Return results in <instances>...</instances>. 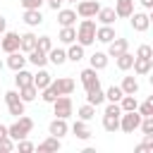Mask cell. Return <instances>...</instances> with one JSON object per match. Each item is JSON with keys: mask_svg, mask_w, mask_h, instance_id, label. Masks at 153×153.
I'll return each instance as SVG.
<instances>
[{"mask_svg": "<svg viewBox=\"0 0 153 153\" xmlns=\"http://www.w3.org/2000/svg\"><path fill=\"white\" fill-rule=\"evenodd\" d=\"M31 129H33V120L26 117V115H19V117L7 127V136H10L12 141H19V139H26V136L31 134Z\"/></svg>", "mask_w": 153, "mask_h": 153, "instance_id": "obj_1", "label": "cell"}, {"mask_svg": "<svg viewBox=\"0 0 153 153\" xmlns=\"http://www.w3.org/2000/svg\"><path fill=\"white\" fill-rule=\"evenodd\" d=\"M76 41H79L84 48L91 45V43H96V22H93L91 17L81 19V24L76 26Z\"/></svg>", "mask_w": 153, "mask_h": 153, "instance_id": "obj_2", "label": "cell"}, {"mask_svg": "<svg viewBox=\"0 0 153 153\" xmlns=\"http://www.w3.org/2000/svg\"><path fill=\"white\" fill-rule=\"evenodd\" d=\"M139 124H141L139 110H129V112H122V115H120V129H122L124 134H134V131L139 129Z\"/></svg>", "mask_w": 153, "mask_h": 153, "instance_id": "obj_3", "label": "cell"}, {"mask_svg": "<svg viewBox=\"0 0 153 153\" xmlns=\"http://www.w3.org/2000/svg\"><path fill=\"white\" fill-rule=\"evenodd\" d=\"M53 110H55V117H62V120H67V117L72 115V110H74V105H72V98H69V96H57V98L53 100Z\"/></svg>", "mask_w": 153, "mask_h": 153, "instance_id": "obj_4", "label": "cell"}, {"mask_svg": "<svg viewBox=\"0 0 153 153\" xmlns=\"http://www.w3.org/2000/svg\"><path fill=\"white\" fill-rule=\"evenodd\" d=\"M98 10H100V2H98V0H81V2H76V14H79L81 19L96 17Z\"/></svg>", "mask_w": 153, "mask_h": 153, "instance_id": "obj_5", "label": "cell"}, {"mask_svg": "<svg viewBox=\"0 0 153 153\" xmlns=\"http://www.w3.org/2000/svg\"><path fill=\"white\" fill-rule=\"evenodd\" d=\"M129 22H131V29L139 31V33L148 31V26H151V17L146 12H131L129 14Z\"/></svg>", "mask_w": 153, "mask_h": 153, "instance_id": "obj_6", "label": "cell"}, {"mask_svg": "<svg viewBox=\"0 0 153 153\" xmlns=\"http://www.w3.org/2000/svg\"><path fill=\"white\" fill-rule=\"evenodd\" d=\"M0 50H5V53H14V50H19V33H14V31H5V33L0 36Z\"/></svg>", "mask_w": 153, "mask_h": 153, "instance_id": "obj_7", "label": "cell"}, {"mask_svg": "<svg viewBox=\"0 0 153 153\" xmlns=\"http://www.w3.org/2000/svg\"><path fill=\"white\" fill-rule=\"evenodd\" d=\"M129 50V41L127 38H112L110 43H108V57H117V55H122V53H127Z\"/></svg>", "mask_w": 153, "mask_h": 153, "instance_id": "obj_8", "label": "cell"}, {"mask_svg": "<svg viewBox=\"0 0 153 153\" xmlns=\"http://www.w3.org/2000/svg\"><path fill=\"white\" fill-rule=\"evenodd\" d=\"M79 76H81V86H84V91L100 86V79H98V74H96V69H93V67H86Z\"/></svg>", "mask_w": 153, "mask_h": 153, "instance_id": "obj_9", "label": "cell"}, {"mask_svg": "<svg viewBox=\"0 0 153 153\" xmlns=\"http://www.w3.org/2000/svg\"><path fill=\"white\" fill-rule=\"evenodd\" d=\"M50 84L55 86V91H57L60 96H69V93L74 91V79H69V76H57V79H53Z\"/></svg>", "mask_w": 153, "mask_h": 153, "instance_id": "obj_10", "label": "cell"}, {"mask_svg": "<svg viewBox=\"0 0 153 153\" xmlns=\"http://www.w3.org/2000/svg\"><path fill=\"white\" fill-rule=\"evenodd\" d=\"M48 131L53 134V136H57V139H62L67 131H69V124H67V120H62V117H55L50 124H48Z\"/></svg>", "mask_w": 153, "mask_h": 153, "instance_id": "obj_11", "label": "cell"}, {"mask_svg": "<svg viewBox=\"0 0 153 153\" xmlns=\"http://www.w3.org/2000/svg\"><path fill=\"white\" fill-rule=\"evenodd\" d=\"M115 14L120 19H129V14L134 12V0H115Z\"/></svg>", "mask_w": 153, "mask_h": 153, "instance_id": "obj_12", "label": "cell"}, {"mask_svg": "<svg viewBox=\"0 0 153 153\" xmlns=\"http://www.w3.org/2000/svg\"><path fill=\"white\" fill-rule=\"evenodd\" d=\"M26 55H29V57H26V62H31V65H36V67H45V65H48V53H43L41 48L29 50Z\"/></svg>", "mask_w": 153, "mask_h": 153, "instance_id": "obj_13", "label": "cell"}, {"mask_svg": "<svg viewBox=\"0 0 153 153\" xmlns=\"http://www.w3.org/2000/svg\"><path fill=\"white\" fill-rule=\"evenodd\" d=\"M131 67H134L136 74L143 76V74H148V72L153 69V57H136V55H134V65H131Z\"/></svg>", "mask_w": 153, "mask_h": 153, "instance_id": "obj_14", "label": "cell"}, {"mask_svg": "<svg viewBox=\"0 0 153 153\" xmlns=\"http://www.w3.org/2000/svg\"><path fill=\"white\" fill-rule=\"evenodd\" d=\"M86 103H91L93 108L103 105V103H105V91H103L100 86H96V88H88V91H86Z\"/></svg>", "mask_w": 153, "mask_h": 153, "instance_id": "obj_15", "label": "cell"}, {"mask_svg": "<svg viewBox=\"0 0 153 153\" xmlns=\"http://www.w3.org/2000/svg\"><path fill=\"white\" fill-rule=\"evenodd\" d=\"M115 38V29L110 26V24H100V26H96V41H100V43H110Z\"/></svg>", "mask_w": 153, "mask_h": 153, "instance_id": "obj_16", "label": "cell"}, {"mask_svg": "<svg viewBox=\"0 0 153 153\" xmlns=\"http://www.w3.org/2000/svg\"><path fill=\"white\" fill-rule=\"evenodd\" d=\"M24 65H26V57H24V53H22V50L7 53V67H10V69H14V72H17V69H22Z\"/></svg>", "mask_w": 153, "mask_h": 153, "instance_id": "obj_17", "label": "cell"}, {"mask_svg": "<svg viewBox=\"0 0 153 153\" xmlns=\"http://www.w3.org/2000/svg\"><path fill=\"white\" fill-rule=\"evenodd\" d=\"M72 134H74L76 139H81V141H88V139H91V129H88V124H86L84 120H76V122L72 124Z\"/></svg>", "mask_w": 153, "mask_h": 153, "instance_id": "obj_18", "label": "cell"}, {"mask_svg": "<svg viewBox=\"0 0 153 153\" xmlns=\"http://www.w3.org/2000/svg\"><path fill=\"white\" fill-rule=\"evenodd\" d=\"M60 146H62V143H60V139L50 134L45 141H41V143L36 146V151H38V153H50V151H60Z\"/></svg>", "mask_w": 153, "mask_h": 153, "instance_id": "obj_19", "label": "cell"}, {"mask_svg": "<svg viewBox=\"0 0 153 153\" xmlns=\"http://www.w3.org/2000/svg\"><path fill=\"white\" fill-rule=\"evenodd\" d=\"M50 81H53V76H50V74H48L43 67H38V74H33V79H31V84H33L38 91H43V88H45Z\"/></svg>", "mask_w": 153, "mask_h": 153, "instance_id": "obj_20", "label": "cell"}, {"mask_svg": "<svg viewBox=\"0 0 153 153\" xmlns=\"http://www.w3.org/2000/svg\"><path fill=\"white\" fill-rule=\"evenodd\" d=\"M76 12L74 10H57V24L60 26H74Z\"/></svg>", "mask_w": 153, "mask_h": 153, "instance_id": "obj_21", "label": "cell"}, {"mask_svg": "<svg viewBox=\"0 0 153 153\" xmlns=\"http://www.w3.org/2000/svg\"><path fill=\"white\" fill-rule=\"evenodd\" d=\"M96 17H98V22L100 24H115V19H117V14H115V10L112 7H100L98 12H96Z\"/></svg>", "mask_w": 153, "mask_h": 153, "instance_id": "obj_22", "label": "cell"}, {"mask_svg": "<svg viewBox=\"0 0 153 153\" xmlns=\"http://www.w3.org/2000/svg\"><path fill=\"white\" fill-rule=\"evenodd\" d=\"M33 48H36V36H33L31 31L22 33V36H19V50H22V53H29V50H33Z\"/></svg>", "mask_w": 153, "mask_h": 153, "instance_id": "obj_23", "label": "cell"}, {"mask_svg": "<svg viewBox=\"0 0 153 153\" xmlns=\"http://www.w3.org/2000/svg\"><path fill=\"white\" fill-rule=\"evenodd\" d=\"M48 62H53V65H65L67 62V50H62V48H50L48 50Z\"/></svg>", "mask_w": 153, "mask_h": 153, "instance_id": "obj_24", "label": "cell"}, {"mask_svg": "<svg viewBox=\"0 0 153 153\" xmlns=\"http://www.w3.org/2000/svg\"><path fill=\"white\" fill-rule=\"evenodd\" d=\"M120 88H122V93L136 96V93H139V81H136V76H124L122 84H120Z\"/></svg>", "mask_w": 153, "mask_h": 153, "instance_id": "obj_25", "label": "cell"}, {"mask_svg": "<svg viewBox=\"0 0 153 153\" xmlns=\"http://www.w3.org/2000/svg\"><path fill=\"white\" fill-rule=\"evenodd\" d=\"M24 22H26V26H38V24H43L41 10H24Z\"/></svg>", "mask_w": 153, "mask_h": 153, "instance_id": "obj_26", "label": "cell"}, {"mask_svg": "<svg viewBox=\"0 0 153 153\" xmlns=\"http://www.w3.org/2000/svg\"><path fill=\"white\" fill-rule=\"evenodd\" d=\"M88 60H91V67H93L96 72H100V69L108 67V53H100V50H98V53H93Z\"/></svg>", "mask_w": 153, "mask_h": 153, "instance_id": "obj_27", "label": "cell"}, {"mask_svg": "<svg viewBox=\"0 0 153 153\" xmlns=\"http://www.w3.org/2000/svg\"><path fill=\"white\" fill-rule=\"evenodd\" d=\"M115 62H117V69L127 72V69H131V65H134V55H131V53L127 50V53L117 55V57H115Z\"/></svg>", "mask_w": 153, "mask_h": 153, "instance_id": "obj_28", "label": "cell"}, {"mask_svg": "<svg viewBox=\"0 0 153 153\" xmlns=\"http://www.w3.org/2000/svg\"><path fill=\"white\" fill-rule=\"evenodd\" d=\"M36 96H38V88H36L33 84H26V86H22V88H19V98H22L24 103L36 100Z\"/></svg>", "mask_w": 153, "mask_h": 153, "instance_id": "obj_29", "label": "cell"}, {"mask_svg": "<svg viewBox=\"0 0 153 153\" xmlns=\"http://www.w3.org/2000/svg\"><path fill=\"white\" fill-rule=\"evenodd\" d=\"M57 38H60L65 45H69V43H74V41H76V29H74V26H62Z\"/></svg>", "mask_w": 153, "mask_h": 153, "instance_id": "obj_30", "label": "cell"}, {"mask_svg": "<svg viewBox=\"0 0 153 153\" xmlns=\"http://www.w3.org/2000/svg\"><path fill=\"white\" fill-rule=\"evenodd\" d=\"M67 60H72V62H79V60H84V45H81V43H69Z\"/></svg>", "mask_w": 153, "mask_h": 153, "instance_id": "obj_31", "label": "cell"}, {"mask_svg": "<svg viewBox=\"0 0 153 153\" xmlns=\"http://www.w3.org/2000/svg\"><path fill=\"white\" fill-rule=\"evenodd\" d=\"M31 79H33V74H31V72H26L24 67L14 72V84H17L19 88H22V86H26V84H31Z\"/></svg>", "mask_w": 153, "mask_h": 153, "instance_id": "obj_32", "label": "cell"}, {"mask_svg": "<svg viewBox=\"0 0 153 153\" xmlns=\"http://www.w3.org/2000/svg\"><path fill=\"white\" fill-rule=\"evenodd\" d=\"M136 105H139V100H136V96H129V93H124V96L120 98V108H122V112H129V110H136Z\"/></svg>", "mask_w": 153, "mask_h": 153, "instance_id": "obj_33", "label": "cell"}, {"mask_svg": "<svg viewBox=\"0 0 153 153\" xmlns=\"http://www.w3.org/2000/svg\"><path fill=\"white\" fill-rule=\"evenodd\" d=\"M103 129L110 131V134H115V131L120 129V117H115V115H103Z\"/></svg>", "mask_w": 153, "mask_h": 153, "instance_id": "obj_34", "label": "cell"}, {"mask_svg": "<svg viewBox=\"0 0 153 153\" xmlns=\"http://www.w3.org/2000/svg\"><path fill=\"white\" fill-rule=\"evenodd\" d=\"M76 115H79V120L88 122V120H93V117H96V108H93L91 103H86V105H81V108L76 110Z\"/></svg>", "mask_w": 153, "mask_h": 153, "instance_id": "obj_35", "label": "cell"}, {"mask_svg": "<svg viewBox=\"0 0 153 153\" xmlns=\"http://www.w3.org/2000/svg\"><path fill=\"white\" fill-rule=\"evenodd\" d=\"M24 100L22 98H17V100H12V103H7V112L10 115H14V117H19V115H24Z\"/></svg>", "mask_w": 153, "mask_h": 153, "instance_id": "obj_36", "label": "cell"}, {"mask_svg": "<svg viewBox=\"0 0 153 153\" xmlns=\"http://www.w3.org/2000/svg\"><path fill=\"white\" fill-rule=\"evenodd\" d=\"M124 93H122V88L120 86H110L108 91H105V100H110V103H120V98H122Z\"/></svg>", "mask_w": 153, "mask_h": 153, "instance_id": "obj_37", "label": "cell"}, {"mask_svg": "<svg viewBox=\"0 0 153 153\" xmlns=\"http://www.w3.org/2000/svg\"><path fill=\"white\" fill-rule=\"evenodd\" d=\"M136 110H139V115H141V117H148V115H153V98H148V100L139 103V105H136Z\"/></svg>", "mask_w": 153, "mask_h": 153, "instance_id": "obj_38", "label": "cell"}, {"mask_svg": "<svg viewBox=\"0 0 153 153\" xmlns=\"http://www.w3.org/2000/svg\"><path fill=\"white\" fill-rule=\"evenodd\" d=\"M36 48H41L43 53H48L53 48V38L50 36H36Z\"/></svg>", "mask_w": 153, "mask_h": 153, "instance_id": "obj_39", "label": "cell"}, {"mask_svg": "<svg viewBox=\"0 0 153 153\" xmlns=\"http://www.w3.org/2000/svg\"><path fill=\"white\" fill-rule=\"evenodd\" d=\"M139 129H141V134H153V115H148V117H141V124H139Z\"/></svg>", "mask_w": 153, "mask_h": 153, "instance_id": "obj_40", "label": "cell"}, {"mask_svg": "<svg viewBox=\"0 0 153 153\" xmlns=\"http://www.w3.org/2000/svg\"><path fill=\"white\" fill-rule=\"evenodd\" d=\"M14 148H19V153H31V151H36V146H33L31 141H26V139L14 141Z\"/></svg>", "mask_w": 153, "mask_h": 153, "instance_id": "obj_41", "label": "cell"}, {"mask_svg": "<svg viewBox=\"0 0 153 153\" xmlns=\"http://www.w3.org/2000/svg\"><path fill=\"white\" fill-rule=\"evenodd\" d=\"M10 151H14V141H12L10 136L0 139V153H10Z\"/></svg>", "mask_w": 153, "mask_h": 153, "instance_id": "obj_42", "label": "cell"}, {"mask_svg": "<svg viewBox=\"0 0 153 153\" xmlns=\"http://www.w3.org/2000/svg\"><path fill=\"white\" fill-rule=\"evenodd\" d=\"M136 57H153V48L146 45V43L139 45V48H136Z\"/></svg>", "mask_w": 153, "mask_h": 153, "instance_id": "obj_43", "label": "cell"}, {"mask_svg": "<svg viewBox=\"0 0 153 153\" xmlns=\"http://www.w3.org/2000/svg\"><path fill=\"white\" fill-rule=\"evenodd\" d=\"M43 2H45V0H22V7H24V10H41Z\"/></svg>", "mask_w": 153, "mask_h": 153, "instance_id": "obj_44", "label": "cell"}, {"mask_svg": "<svg viewBox=\"0 0 153 153\" xmlns=\"http://www.w3.org/2000/svg\"><path fill=\"white\" fill-rule=\"evenodd\" d=\"M103 115H115V117H120L122 115V108H120V103H110L108 108H105V112Z\"/></svg>", "mask_w": 153, "mask_h": 153, "instance_id": "obj_45", "label": "cell"}, {"mask_svg": "<svg viewBox=\"0 0 153 153\" xmlns=\"http://www.w3.org/2000/svg\"><path fill=\"white\" fill-rule=\"evenodd\" d=\"M143 146L148 151H153V134H143Z\"/></svg>", "mask_w": 153, "mask_h": 153, "instance_id": "obj_46", "label": "cell"}, {"mask_svg": "<svg viewBox=\"0 0 153 153\" xmlns=\"http://www.w3.org/2000/svg\"><path fill=\"white\" fill-rule=\"evenodd\" d=\"M5 31H7V19H5L2 14H0V36H2Z\"/></svg>", "mask_w": 153, "mask_h": 153, "instance_id": "obj_47", "label": "cell"}, {"mask_svg": "<svg viewBox=\"0 0 153 153\" xmlns=\"http://www.w3.org/2000/svg\"><path fill=\"white\" fill-rule=\"evenodd\" d=\"M139 2H141L146 10H151V7H153V0H139Z\"/></svg>", "mask_w": 153, "mask_h": 153, "instance_id": "obj_48", "label": "cell"}, {"mask_svg": "<svg viewBox=\"0 0 153 153\" xmlns=\"http://www.w3.org/2000/svg\"><path fill=\"white\" fill-rule=\"evenodd\" d=\"M5 136H7V127H5V124H0V139H5Z\"/></svg>", "mask_w": 153, "mask_h": 153, "instance_id": "obj_49", "label": "cell"}, {"mask_svg": "<svg viewBox=\"0 0 153 153\" xmlns=\"http://www.w3.org/2000/svg\"><path fill=\"white\" fill-rule=\"evenodd\" d=\"M65 2H76V0H65Z\"/></svg>", "mask_w": 153, "mask_h": 153, "instance_id": "obj_50", "label": "cell"}, {"mask_svg": "<svg viewBox=\"0 0 153 153\" xmlns=\"http://www.w3.org/2000/svg\"><path fill=\"white\" fill-rule=\"evenodd\" d=\"M0 72H2V62H0Z\"/></svg>", "mask_w": 153, "mask_h": 153, "instance_id": "obj_51", "label": "cell"}, {"mask_svg": "<svg viewBox=\"0 0 153 153\" xmlns=\"http://www.w3.org/2000/svg\"><path fill=\"white\" fill-rule=\"evenodd\" d=\"M45 2H50V0H45ZM62 2H65V0H62Z\"/></svg>", "mask_w": 153, "mask_h": 153, "instance_id": "obj_52", "label": "cell"}]
</instances>
